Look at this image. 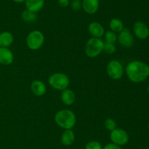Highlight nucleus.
Masks as SVG:
<instances>
[{
  "label": "nucleus",
  "mask_w": 149,
  "mask_h": 149,
  "mask_svg": "<svg viewBox=\"0 0 149 149\" xmlns=\"http://www.w3.org/2000/svg\"><path fill=\"white\" fill-rule=\"evenodd\" d=\"M58 4L61 7H67L69 5V0H58Z\"/></svg>",
  "instance_id": "a878e982"
},
{
  "label": "nucleus",
  "mask_w": 149,
  "mask_h": 149,
  "mask_svg": "<svg viewBox=\"0 0 149 149\" xmlns=\"http://www.w3.org/2000/svg\"><path fill=\"white\" fill-rule=\"evenodd\" d=\"M45 37L44 34L39 30H33L26 37V45L32 51L39 50L45 43Z\"/></svg>",
  "instance_id": "39448f33"
},
{
  "label": "nucleus",
  "mask_w": 149,
  "mask_h": 149,
  "mask_svg": "<svg viewBox=\"0 0 149 149\" xmlns=\"http://www.w3.org/2000/svg\"><path fill=\"white\" fill-rule=\"evenodd\" d=\"M71 8L74 11H78L81 8V2L79 0H73L71 4Z\"/></svg>",
  "instance_id": "b1692460"
},
{
  "label": "nucleus",
  "mask_w": 149,
  "mask_h": 149,
  "mask_svg": "<svg viewBox=\"0 0 149 149\" xmlns=\"http://www.w3.org/2000/svg\"><path fill=\"white\" fill-rule=\"evenodd\" d=\"M104 126L106 129L109 131H111L112 130L115 129L116 128V122L114 119L111 118H108L105 120Z\"/></svg>",
  "instance_id": "412c9836"
},
{
  "label": "nucleus",
  "mask_w": 149,
  "mask_h": 149,
  "mask_svg": "<svg viewBox=\"0 0 149 149\" xmlns=\"http://www.w3.org/2000/svg\"><path fill=\"white\" fill-rule=\"evenodd\" d=\"M110 139L112 143L122 146L126 145L129 141V134L125 129L116 127L110 133Z\"/></svg>",
  "instance_id": "0eeeda50"
},
{
  "label": "nucleus",
  "mask_w": 149,
  "mask_h": 149,
  "mask_svg": "<svg viewBox=\"0 0 149 149\" xmlns=\"http://www.w3.org/2000/svg\"><path fill=\"white\" fill-rule=\"evenodd\" d=\"M85 149H103V146L100 142L92 140L86 144Z\"/></svg>",
  "instance_id": "4be33fe9"
},
{
  "label": "nucleus",
  "mask_w": 149,
  "mask_h": 149,
  "mask_svg": "<svg viewBox=\"0 0 149 149\" xmlns=\"http://www.w3.org/2000/svg\"><path fill=\"white\" fill-rule=\"evenodd\" d=\"M25 5H26V10L36 13L44 7L45 0H26Z\"/></svg>",
  "instance_id": "4468645a"
},
{
  "label": "nucleus",
  "mask_w": 149,
  "mask_h": 149,
  "mask_svg": "<svg viewBox=\"0 0 149 149\" xmlns=\"http://www.w3.org/2000/svg\"><path fill=\"white\" fill-rule=\"evenodd\" d=\"M104 42L101 38L91 37L86 42L85 54L89 58H96L103 51Z\"/></svg>",
  "instance_id": "7ed1b4c3"
},
{
  "label": "nucleus",
  "mask_w": 149,
  "mask_h": 149,
  "mask_svg": "<svg viewBox=\"0 0 149 149\" xmlns=\"http://www.w3.org/2000/svg\"><path fill=\"white\" fill-rule=\"evenodd\" d=\"M133 32L135 36L140 39H146L149 36V29L142 21H137L133 25Z\"/></svg>",
  "instance_id": "1a4fd4ad"
},
{
  "label": "nucleus",
  "mask_w": 149,
  "mask_h": 149,
  "mask_svg": "<svg viewBox=\"0 0 149 149\" xmlns=\"http://www.w3.org/2000/svg\"><path fill=\"white\" fill-rule=\"evenodd\" d=\"M116 46L114 44L107 43L104 42V46H103V51L107 54H113L116 52Z\"/></svg>",
  "instance_id": "5701e85b"
},
{
  "label": "nucleus",
  "mask_w": 149,
  "mask_h": 149,
  "mask_svg": "<svg viewBox=\"0 0 149 149\" xmlns=\"http://www.w3.org/2000/svg\"><path fill=\"white\" fill-rule=\"evenodd\" d=\"M125 72L132 83H142L149 76V66L143 61H132L127 65Z\"/></svg>",
  "instance_id": "f257e3e1"
},
{
  "label": "nucleus",
  "mask_w": 149,
  "mask_h": 149,
  "mask_svg": "<svg viewBox=\"0 0 149 149\" xmlns=\"http://www.w3.org/2000/svg\"><path fill=\"white\" fill-rule=\"evenodd\" d=\"M61 97L63 103L68 106L72 105L76 100L75 93L74 92V91L69 89H65L63 90Z\"/></svg>",
  "instance_id": "2eb2a0df"
},
{
  "label": "nucleus",
  "mask_w": 149,
  "mask_h": 149,
  "mask_svg": "<svg viewBox=\"0 0 149 149\" xmlns=\"http://www.w3.org/2000/svg\"><path fill=\"white\" fill-rule=\"evenodd\" d=\"M103 149H122L121 148V146L117 145L114 144V143H108L106 144L104 147L103 148Z\"/></svg>",
  "instance_id": "393cba45"
},
{
  "label": "nucleus",
  "mask_w": 149,
  "mask_h": 149,
  "mask_svg": "<svg viewBox=\"0 0 149 149\" xmlns=\"http://www.w3.org/2000/svg\"><path fill=\"white\" fill-rule=\"evenodd\" d=\"M21 19L26 23H32L35 22L37 19V15L36 13H33L30 10H25L21 13Z\"/></svg>",
  "instance_id": "6ab92c4d"
},
{
  "label": "nucleus",
  "mask_w": 149,
  "mask_h": 149,
  "mask_svg": "<svg viewBox=\"0 0 149 149\" xmlns=\"http://www.w3.org/2000/svg\"><path fill=\"white\" fill-rule=\"evenodd\" d=\"M146 149H149V148H146Z\"/></svg>",
  "instance_id": "c85d7f7f"
},
{
  "label": "nucleus",
  "mask_w": 149,
  "mask_h": 149,
  "mask_svg": "<svg viewBox=\"0 0 149 149\" xmlns=\"http://www.w3.org/2000/svg\"><path fill=\"white\" fill-rule=\"evenodd\" d=\"M14 61V54L9 48H0V64L10 65Z\"/></svg>",
  "instance_id": "f8f14e48"
},
{
  "label": "nucleus",
  "mask_w": 149,
  "mask_h": 149,
  "mask_svg": "<svg viewBox=\"0 0 149 149\" xmlns=\"http://www.w3.org/2000/svg\"><path fill=\"white\" fill-rule=\"evenodd\" d=\"M31 91L37 96H42L46 93L47 87L42 80H35L31 83Z\"/></svg>",
  "instance_id": "ddd939ff"
},
{
  "label": "nucleus",
  "mask_w": 149,
  "mask_h": 149,
  "mask_svg": "<svg viewBox=\"0 0 149 149\" xmlns=\"http://www.w3.org/2000/svg\"><path fill=\"white\" fill-rule=\"evenodd\" d=\"M14 42V37L10 32L0 33V48H9Z\"/></svg>",
  "instance_id": "dca6fc26"
},
{
  "label": "nucleus",
  "mask_w": 149,
  "mask_h": 149,
  "mask_svg": "<svg viewBox=\"0 0 149 149\" xmlns=\"http://www.w3.org/2000/svg\"><path fill=\"white\" fill-rule=\"evenodd\" d=\"M61 143L65 146L71 145L75 141V134L72 129H65L61 134Z\"/></svg>",
  "instance_id": "f3484780"
},
{
  "label": "nucleus",
  "mask_w": 149,
  "mask_h": 149,
  "mask_svg": "<svg viewBox=\"0 0 149 149\" xmlns=\"http://www.w3.org/2000/svg\"><path fill=\"white\" fill-rule=\"evenodd\" d=\"M57 125L64 129H72L77 123V117L72 110L68 109L60 110L55 115Z\"/></svg>",
  "instance_id": "f03ea898"
},
{
  "label": "nucleus",
  "mask_w": 149,
  "mask_h": 149,
  "mask_svg": "<svg viewBox=\"0 0 149 149\" xmlns=\"http://www.w3.org/2000/svg\"><path fill=\"white\" fill-rule=\"evenodd\" d=\"M148 94H149V86H148Z\"/></svg>",
  "instance_id": "cd10ccee"
},
{
  "label": "nucleus",
  "mask_w": 149,
  "mask_h": 149,
  "mask_svg": "<svg viewBox=\"0 0 149 149\" xmlns=\"http://www.w3.org/2000/svg\"><path fill=\"white\" fill-rule=\"evenodd\" d=\"M117 41L124 48H131L134 44V37L130 30L128 28H124L117 36Z\"/></svg>",
  "instance_id": "6e6552de"
},
{
  "label": "nucleus",
  "mask_w": 149,
  "mask_h": 149,
  "mask_svg": "<svg viewBox=\"0 0 149 149\" xmlns=\"http://www.w3.org/2000/svg\"><path fill=\"white\" fill-rule=\"evenodd\" d=\"M13 1L16 3H22V2H25L26 0H13Z\"/></svg>",
  "instance_id": "bb28decb"
},
{
  "label": "nucleus",
  "mask_w": 149,
  "mask_h": 149,
  "mask_svg": "<svg viewBox=\"0 0 149 149\" xmlns=\"http://www.w3.org/2000/svg\"><path fill=\"white\" fill-rule=\"evenodd\" d=\"M106 72L110 78L117 80L122 77L125 72V69L120 61L118 60H111L108 63Z\"/></svg>",
  "instance_id": "423d86ee"
},
{
  "label": "nucleus",
  "mask_w": 149,
  "mask_h": 149,
  "mask_svg": "<svg viewBox=\"0 0 149 149\" xmlns=\"http://www.w3.org/2000/svg\"><path fill=\"white\" fill-rule=\"evenodd\" d=\"M99 6V0H82L81 2V8L89 15H93L97 13Z\"/></svg>",
  "instance_id": "9d476101"
},
{
  "label": "nucleus",
  "mask_w": 149,
  "mask_h": 149,
  "mask_svg": "<svg viewBox=\"0 0 149 149\" xmlns=\"http://www.w3.org/2000/svg\"><path fill=\"white\" fill-rule=\"evenodd\" d=\"M79 1H81V0H79Z\"/></svg>",
  "instance_id": "c756f323"
},
{
  "label": "nucleus",
  "mask_w": 149,
  "mask_h": 149,
  "mask_svg": "<svg viewBox=\"0 0 149 149\" xmlns=\"http://www.w3.org/2000/svg\"><path fill=\"white\" fill-rule=\"evenodd\" d=\"M49 85L54 89L63 91L68 89L70 84L69 77L63 72H55L51 74L48 78Z\"/></svg>",
  "instance_id": "20e7f679"
},
{
  "label": "nucleus",
  "mask_w": 149,
  "mask_h": 149,
  "mask_svg": "<svg viewBox=\"0 0 149 149\" xmlns=\"http://www.w3.org/2000/svg\"><path fill=\"white\" fill-rule=\"evenodd\" d=\"M104 39L105 42L114 44L117 41V35H116V33L112 32L111 30H109L107 32H105Z\"/></svg>",
  "instance_id": "aec40b11"
},
{
  "label": "nucleus",
  "mask_w": 149,
  "mask_h": 149,
  "mask_svg": "<svg viewBox=\"0 0 149 149\" xmlns=\"http://www.w3.org/2000/svg\"><path fill=\"white\" fill-rule=\"evenodd\" d=\"M88 32L92 37L101 38L104 36L105 29L103 26L98 22H92L88 26Z\"/></svg>",
  "instance_id": "9b49d317"
},
{
  "label": "nucleus",
  "mask_w": 149,
  "mask_h": 149,
  "mask_svg": "<svg viewBox=\"0 0 149 149\" xmlns=\"http://www.w3.org/2000/svg\"><path fill=\"white\" fill-rule=\"evenodd\" d=\"M109 27H110L111 30L112 32H115V33H119L123 30L124 23L119 18H112L109 22Z\"/></svg>",
  "instance_id": "a211bd4d"
}]
</instances>
